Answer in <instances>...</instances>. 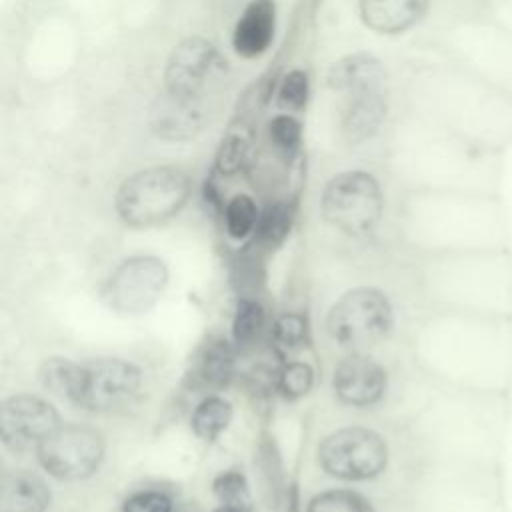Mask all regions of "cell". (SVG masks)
<instances>
[{
    "instance_id": "cell-1",
    "label": "cell",
    "mask_w": 512,
    "mask_h": 512,
    "mask_svg": "<svg viewBox=\"0 0 512 512\" xmlns=\"http://www.w3.org/2000/svg\"><path fill=\"white\" fill-rule=\"evenodd\" d=\"M190 178L180 168L154 166L126 178L116 194V210L130 226H154L182 210Z\"/></svg>"
},
{
    "instance_id": "cell-2",
    "label": "cell",
    "mask_w": 512,
    "mask_h": 512,
    "mask_svg": "<svg viewBox=\"0 0 512 512\" xmlns=\"http://www.w3.org/2000/svg\"><path fill=\"white\" fill-rule=\"evenodd\" d=\"M394 324L388 296L376 288H354L330 308L326 328L330 338L348 350H362L380 342Z\"/></svg>"
},
{
    "instance_id": "cell-3",
    "label": "cell",
    "mask_w": 512,
    "mask_h": 512,
    "mask_svg": "<svg viewBox=\"0 0 512 512\" xmlns=\"http://www.w3.org/2000/svg\"><path fill=\"white\" fill-rule=\"evenodd\" d=\"M384 200L378 182L368 172L352 170L334 176L322 194V214L350 236L370 232L382 216Z\"/></svg>"
},
{
    "instance_id": "cell-4",
    "label": "cell",
    "mask_w": 512,
    "mask_h": 512,
    "mask_svg": "<svg viewBox=\"0 0 512 512\" xmlns=\"http://www.w3.org/2000/svg\"><path fill=\"white\" fill-rule=\"evenodd\" d=\"M320 466L342 480H368L378 476L388 462L384 438L362 426H348L328 434L318 446Z\"/></svg>"
},
{
    "instance_id": "cell-5",
    "label": "cell",
    "mask_w": 512,
    "mask_h": 512,
    "mask_svg": "<svg viewBox=\"0 0 512 512\" xmlns=\"http://www.w3.org/2000/svg\"><path fill=\"white\" fill-rule=\"evenodd\" d=\"M228 76V66L218 48L204 38H188L174 46L164 72L166 92L204 100L208 94L222 88Z\"/></svg>"
},
{
    "instance_id": "cell-6",
    "label": "cell",
    "mask_w": 512,
    "mask_h": 512,
    "mask_svg": "<svg viewBox=\"0 0 512 512\" xmlns=\"http://www.w3.org/2000/svg\"><path fill=\"white\" fill-rule=\"evenodd\" d=\"M44 470L58 480L92 476L104 458V438L84 424H60L38 448Z\"/></svg>"
},
{
    "instance_id": "cell-7",
    "label": "cell",
    "mask_w": 512,
    "mask_h": 512,
    "mask_svg": "<svg viewBox=\"0 0 512 512\" xmlns=\"http://www.w3.org/2000/svg\"><path fill=\"white\" fill-rule=\"evenodd\" d=\"M168 284V268L156 256H132L108 276L102 296L122 314H140L156 304Z\"/></svg>"
},
{
    "instance_id": "cell-8",
    "label": "cell",
    "mask_w": 512,
    "mask_h": 512,
    "mask_svg": "<svg viewBox=\"0 0 512 512\" xmlns=\"http://www.w3.org/2000/svg\"><path fill=\"white\" fill-rule=\"evenodd\" d=\"M142 384V372L132 362L120 358H100L82 364L80 384L74 404L106 412L130 402Z\"/></svg>"
},
{
    "instance_id": "cell-9",
    "label": "cell",
    "mask_w": 512,
    "mask_h": 512,
    "mask_svg": "<svg viewBox=\"0 0 512 512\" xmlns=\"http://www.w3.org/2000/svg\"><path fill=\"white\" fill-rule=\"evenodd\" d=\"M468 36L466 58L472 74L512 96V32L482 14L470 24Z\"/></svg>"
},
{
    "instance_id": "cell-10",
    "label": "cell",
    "mask_w": 512,
    "mask_h": 512,
    "mask_svg": "<svg viewBox=\"0 0 512 512\" xmlns=\"http://www.w3.org/2000/svg\"><path fill=\"white\" fill-rule=\"evenodd\" d=\"M2 442L12 452L36 450L58 426L56 408L44 398L32 394H16L2 404Z\"/></svg>"
},
{
    "instance_id": "cell-11",
    "label": "cell",
    "mask_w": 512,
    "mask_h": 512,
    "mask_svg": "<svg viewBox=\"0 0 512 512\" xmlns=\"http://www.w3.org/2000/svg\"><path fill=\"white\" fill-rule=\"evenodd\" d=\"M386 370L372 358L352 352L334 370L336 396L352 406H370L386 392Z\"/></svg>"
},
{
    "instance_id": "cell-12",
    "label": "cell",
    "mask_w": 512,
    "mask_h": 512,
    "mask_svg": "<svg viewBox=\"0 0 512 512\" xmlns=\"http://www.w3.org/2000/svg\"><path fill=\"white\" fill-rule=\"evenodd\" d=\"M206 122L200 100L180 98L170 92L158 96L150 108L148 124L152 132L164 140L194 138Z\"/></svg>"
},
{
    "instance_id": "cell-13",
    "label": "cell",
    "mask_w": 512,
    "mask_h": 512,
    "mask_svg": "<svg viewBox=\"0 0 512 512\" xmlns=\"http://www.w3.org/2000/svg\"><path fill=\"white\" fill-rule=\"evenodd\" d=\"M386 118L384 90H362L344 94L340 110L342 136L356 144L370 138Z\"/></svg>"
},
{
    "instance_id": "cell-14",
    "label": "cell",
    "mask_w": 512,
    "mask_h": 512,
    "mask_svg": "<svg viewBox=\"0 0 512 512\" xmlns=\"http://www.w3.org/2000/svg\"><path fill=\"white\" fill-rule=\"evenodd\" d=\"M274 28H276L274 0H250L234 26L232 46L244 58L260 56L268 50L274 38Z\"/></svg>"
},
{
    "instance_id": "cell-15",
    "label": "cell",
    "mask_w": 512,
    "mask_h": 512,
    "mask_svg": "<svg viewBox=\"0 0 512 512\" xmlns=\"http://www.w3.org/2000/svg\"><path fill=\"white\" fill-rule=\"evenodd\" d=\"M428 6L430 0H360V16L380 34H400L416 26Z\"/></svg>"
},
{
    "instance_id": "cell-16",
    "label": "cell",
    "mask_w": 512,
    "mask_h": 512,
    "mask_svg": "<svg viewBox=\"0 0 512 512\" xmlns=\"http://www.w3.org/2000/svg\"><path fill=\"white\" fill-rule=\"evenodd\" d=\"M326 82L332 90L350 94L362 90H384L386 70L378 58L372 54H350L336 60L328 74Z\"/></svg>"
},
{
    "instance_id": "cell-17",
    "label": "cell",
    "mask_w": 512,
    "mask_h": 512,
    "mask_svg": "<svg viewBox=\"0 0 512 512\" xmlns=\"http://www.w3.org/2000/svg\"><path fill=\"white\" fill-rule=\"evenodd\" d=\"M50 504L48 486L30 472H14L2 478L0 512H44Z\"/></svg>"
},
{
    "instance_id": "cell-18",
    "label": "cell",
    "mask_w": 512,
    "mask_h": 512,
    "mask_svg": "<svg viewBox=\"0 0 512 512\" xmlns=\"http://www.w3.org/2000/svg\"><path fill=\"white\" fill-rule=\"evenodd\" d=\"M234 368L232 346L224 338H216L206 344L194 368V380L200 386L218 388L228 382Z\"/></svg>"
},
{
    "instance_id": "cell-19",
    "label": "cell",
    "mask_w": 512,
    "mask_h": 512,
    "mask_svg": "<svg viewBox=\"0 0 512 512\" xmlns=\"http://www.w3.org/2000/svg\"><path fill=\"white\" fill-rule=\"evenodd\" d=\"M82 364L68 358H46L38 370L40 384L56 396H62L74 404L78 384H80Z\"/></svg>"
},
{
    "instance_id": "cell-20",
    "label": "cell",
    "mask_w": 512,
    "mask_h": 512,
    "mask_svg": "<svg viewBox=\"0 0 512 512\" xmlns=\"http://www.w3.org/2000/svg\"><path fill=\"white\" fill-rule=\"evenodd\" d=\"M230 420H232L230 402L220 396H208L196 406L190 418V424L198 438L210 442L228 428Z\"/></svg>"
},
{
    "instance_id": "cell-21",
    "label": "cell",
    "mask_w": 512,
    "mask_h": 512,
    "mask_svg": "<svg viewBox=\"0 0 512 512\" xmlns=\"http://www.w3.org/2000/svg\"><path fill=\"white\" fill-rule=\"evenodd\" d=\"M260 214L254 204V200L246 194H236L234 198L228 200L224 208V222L226 230L234 240H244L254 232L258 226Z\"/></svg>"
},
{
    "instance_id": "cell-22",
    "label": "cell",
    "mask_w": 512,
    "mask_h": 512,
    "mask_svg": "<svg viewBox=\"0 0 512 512\" xmlns=\"http://www.w3.org/2000/svg\"><path fill=\"white\" fill-rule=\"evenodd\" d=\"M212 490L222 506H230V508H236L242 512H248L252 508V496H250L248 482H246L244 474L238 470L220 472L212 482Z\"/></svg>"
},
{
    "instance_id": "cell-23",
    "label": "cell",
    "mask_w": 512,
    "mask_h": 512,
    "mask_svg": "<svg viewBox=\"0 0 512 512\" xmlns=\"http://www.w3.org/2000/svg\"><path fill=\"white\" fill-rule=\"evenodd\" d=\"M292 208L286 202L272 204L264 214H260L256 226V238L264 248L278 246L290 232Z\"/></svg>"
},
{
    "instance_id": "cell-24",
    "label": "cell",
    "mask_w": 512,
    "mask_h": 512,
    "mask_svg": "<svg viewBox=\"0 0 512 512\" xmlns=\"http://www.w3.org/2000/svg\"><path fill=\"white\" fill-rule=\"evenodd\" d=\"M264 328V310L256 300H240L236 304V314L232 322V332H234V342L240 348L252 346L260 332Z\"/></svg>"
},
{
    "instance_id": "cell-25",
    "label": "cell",
    "mask_w": 512,
    "mask_h": 512,
    "mask_svg": "<svg viewBox=\"0 0 512 512\" xmlns=\"http://www.w3.org/2000/svg\"><path fill=\"white\" fill-rule=\"evenodd\" d=\"M306 512H374L368 498L352 490H326L316 494Z\"/></svg>"
},
{
    "instance_id": "cell-26",
    "label": "cell",
    "mask_w": 512,
    "mask_h": 512,
    "mask_svg": "<svg viewBox=\"0 0 512 512\" xmlns=\"http://www.w3.org/2000/svg\"><path fill=\"white\" fill-rule=\"evenodd\" d=\"M306 340L308 324L300 314H284L272 326V342L282 356L304 348Z\"/></svg>"
},
{
    "instance_id": "cell-27",
    "label": "cell",
    "mask_w": 512,
    "mask_h": 512,
    "mask_svg": "<svg viewBox=\"0 0 512 512\" xmlns=\"http://www.w3.org/2000/svg\"><path fill=\"white\" fill-rule=\"evenodd\" d=\"M250 152V134L244 128L228 132L222 138L218 154H216V168L220 174H234L242 168Z\"/></svg>"
},
{
    "instance_id": "cell-28",
    "label": "cell",
    "mask_w": 512,
    "mask_h": 512,
    "mask_svg": "<svg viewBox=\"0 0 512 512\" xmlns=\"http://www.w3.org/2000/svg\"><path fill=\"white\" fill-rule=\"evenodd\" d=\"M310 94L308 76L302 70H290L278 88V106L284 112H302L306 108Z\"/></svg>"
},
{
    "instance_id": "cell-29",
    "label": "cell",
    "mask_w": 512,
    "mask_h": 512,
    "mask_svg": "<svg viewBox=\"0 0 512 512\" xmlns=\"http://www.w3.org/2000/svg\"><path fill=\"white\" fill-rule=\"evenodd\" d=\"M268 134L278 152H282L284 156H292L300 144L302 130H300V122L292 114L284 112L270 120Z\"/></svg>"
},
{
    "instance_id": "cell-30",
    "label": "cell",
    "mask_w": 512,
    "mask_h": 512,
    "mask_svg": "<svg viewBox=\"0 0 512 512\" xmlns=\"http://www.w3.org/2000/svg\"><path fill=\"white\" fill-rule=\"evenodd\" d=\"M314 370L306 362H288L278 374V388L286 398H300L310 392Z\"/></svg>"
},
{
    "instance_id": "cell-31",
    "label": "cell",
    "mask_w": 512,
    "mask_h": 512,
    "mask_svg": "<svg viewBox=\"0 0 512 512\" xmlns=\"http://www.w3.org/2000/svg\"><path fill=\"white\" fill-rule=\"evenodd\" d=\"M172 500L158 490H144L132 494L120 508V512H172Z\"/></svg>"
},
{
    "instance_id": "cell-32",
    "label": "cell",
    "mask_w": 512,
    "mask_h": 512,
    "mask_svg": "<svg viewBox=\"0 0 512 512\" xmlns=\"http://www.w3.org/2000/svg\"><path fill=\"white\" fill-rule=\"evenodd\" d=\"M484 14L512 32V0H482Z\"/></svg>"
},
{
    "instance_id": "cell-33",
    "label": "cell",
    "mask_w": 512,
    "mask_h": 512,
    "mask_svg": "<svg viewBox=\"0 0 512 512\" xmlns=\"http://www.w3.org/2000/svg\"><path fill=\"white\" fill-rule=\"evenodd\" d=\"M214 512H242V510H236V508H230V506H220Z\"/></svg>"
},
{
    "instance_id": "cell-34",
    "label": "cell",
    "mask_w": 512,
    "mask_h": 512,
    "mask_svg": "<svg viewBox=\"0 0 512 512\" xmlns=\"http://www.w3.org/2000/svg\"><path fill=\"white\" fill-rule=\"evenodd\" d=\"M172 512H194L190 506H184V508H178V510H172Z\"/></svg>"
}]
</instances>
